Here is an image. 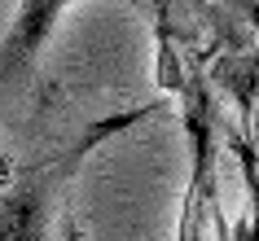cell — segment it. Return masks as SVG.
Returning a JSON list of instances; mask_svg holds the SVG:
<instances>
[{
	"label": "cell",
	"instance_id": "3",
	"mask_svg": "<svg viewBox=\"0 0 259 241\" xmlns=\"http://www.w3.org/2000/svg\"><path fill=\"white\" fill-rule=\"evenodd\" d=\"M189 132H193V188H189V202H185L180 241H198V202H202V167H206V123H202V114L189 119Z\"/></svg>",
	"mask_w": 259,
	"mask_h": 241
},
{
	"label": "cell",
	"instance_id": "2",
	"mask_svg": "<svg viewBox=\"0 0 259 241\" xmlns=\"http://www.w3.org/2000/svg\"><path fill=\"white\" fill-rule=\"evenodd\" d=\"M70 5L75 0H18V14L9 18V27L0 35V106L14 101L31 83L44 44Z\"/></svg>",
	"mask_w": 259,
	"mask_h": 241
},
{
	"label": "cell",
	"instance_id": "4",
	"mask_svg": "<svg viewBox=\"0 0 259 241\" xmlns=\"http://www.w3.org/2000/svg\"><path fill=\"white\" fill-rule=\"evenodd\" d=\"M242 167H246V184H250V232H246V241H259V167L250 158V149H242Z\"/></svg>",
	"mask_w": 259,
	"mask_h": 241
},
{
	"label": "cell",
	"instance_id": "1",
	"mask_svg": "<svg viewBox=\"0 0 259 241\" xmlns=\"http://www.w3.org/2000/svg\"><path fill=\"white\" fill-rule=\"evenodd\" d=\"M150 114H158V106H137V110L106 114V119L88 123L79 132V140H70L66 149H53L49 158L22 162L14 171L5 167V175H0V241H49L53 215L66 202V193L75 184L79 167L88 162V154L101 140L137 127Z\"/></svg>",
	"mask_w": 259,
	"mask_h": 241
}]
</instances>
